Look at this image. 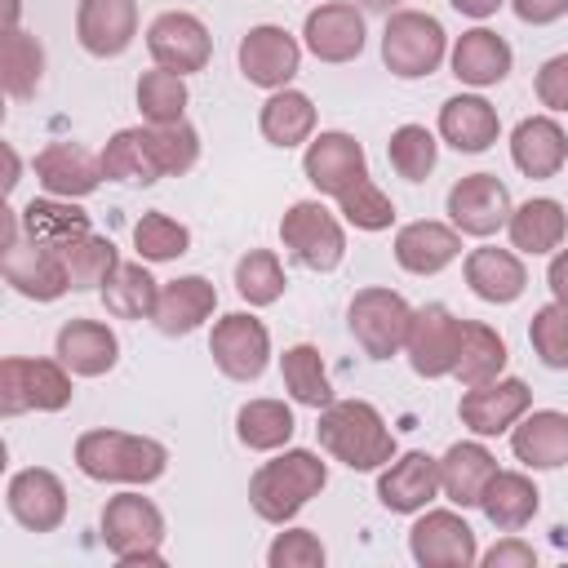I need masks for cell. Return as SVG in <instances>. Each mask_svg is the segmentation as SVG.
<instances>
[{"label": "cell", "instance_id": "obj_41", "mask_svg": "<svg viewBox=\"0 0 568 568\" xmlns=\"http://www.w3.org/2000/svg\"><path fill=\"white\" fill-rule=\"evenodd\" d=\"M280 373H284V386L297 404H306V408L333 404V386H328V373H324V359L315 346H306V342L288 346L280 355Z\"/></svg>", "mask_w": 568, "mask_h": 568}, {"label": "cell", "instance_id": "obj_49", "mask_svg": "<svg viewBox=\"0 0 568 568\" xmlns=\"http://www.w3.org/2000/svg\"><path fill=\"white\" fill-rule=\"evenodd\" d=\"M528 342L546 368H568V306L564 302L541 306L528 324Z\"/></svg>", "mask_w": 568, "mask_h": 568}, {"label": "cell", "instance_id": "obj_40", "mask_svg": "<svg viewBox=\"0 0 568 568\" xmlns=\"http://www.w3.org/2000/svg\"><path fill=\"white\" fill-rule=\"evenodd\" d=\"M40 75H44V49L36 36L27 31H4V49H0V80H4V93L9 98H31L40 89Z\"/></svg>", "mask_w": 568, "mask_h": 568}, {"label": "cell", "instance_id": "obj_52", "mask_svg": "<svg viewBox=\"0 0 568 568\" xmlns=\"http://www.w3.org/2000/svg\"><path fill=\"white\" fill-rule=\"evenodd\" d=\"M484 564H488V568H532L537 555H532V546H524L519 537H506V541H497V546L484 555Z\"/></svg>", "mask_w": 568, "mask_h": 568}, {"label": "cell", "instance_id": "obj_50", "mask_svg": "<svg viewBox=\"0 0 568 568\" xmlns=\"http://www.w3.org/2000/svg\"><path fill=\"white\" fill-rule=\"evenodd\" d=\"M266 564L271 568H324V546L311 528H288L271 541Z\"/></svg>", "mask_w": 568, "mask_h": 568}, {"label": "cell", "instance_id": "obj_3", "mask_svg": "<svg viewBox=\"0 0 568 568\" xmlns=\"http://www.w3.org/2000/svg\"><path fill=\"white\" fill-rule=\"evenodd\" d=\"M324 484H328V466L311 448H288L275 462L257 466V475L248 479V506L266 524H288Z\"/></svg>", "mask_w": 568, "mask_h": 568}, {"label": "cell", "instance_id": "obj_2", "mask_svg": "<svg viewBox=\"0 0 568 568\" xmlns=\"http://www.w3.org/2000/svg\"><path fill=\"white\" fill-rule=\"evenodd\" d=\"M75 466L98 484H151L169 466V448L146 435L84 430L75 439Z\"/></svg>", "mask_w": 568, "mask_h": 568}, {"label": "cell", "instance_id": "obj_15", "mask_svg": "<svg viewBox=\"0 0 568 568\" xmlns=\"http://www.w3.org/2000/svg\"><path fill=\"white\" fill-rule=\"evenodd\" d=\"M532 408V390L519 382V377H493L484 386H466L462 404H457V417L462 426H470L475 435H501L510 430L524 413Z\"/></svg>", "mask_w": 568, "mask_h": 568}, {"label": "cell", "instance_id": "obj_37", "mask_svg": "<svg viewBox=\"0 0 568 568\" xmlns=\"http://www.w3.org/2000/svg\"><path fill=\"white\" fill-rule=\"evenodd\" d=\"M22 217V231L40 244H53V248H67L75 244L80 235H89V213L75 209L71 200L53 195V200H31L27 209H18Z\"/></svg>", "mask_w": 568, "mask_h": 568}, {"label": "cell", "instance_id": "obj_11", "mask_svg": "<svg viewBox=\"0 0 568 568\" xmlns=\"http://www.w3.org/2000/svg\"><path fill=\"white\" fill-rule=\"evenodd\" d=\"M209 351H213V364L231 382H257L266 373V359H271V333L262 320L235 311V315H222L213 324Z\"/></svg>", "mask_w": 568, "mask_h": 568}, {"label": "cell", "instance_id": "obj_17", "mask_svg": "<svg viewBox=\"0 0 568 568\" xmlns=\"http://www.w3.org/2000/svg\"><path fill=\"white\" fill-rule=\"evenodd\" d=\"M302 173L306 182L320 191V195H342L351 191L359 178H368V164H364V146L351 138V133H320L311 138L306 155H302Z\"/></svg>", "mask_w": 568, "mask_h": 568}, {"label": "cell", "instance_id": "obj_18", "mask_svg": "<svg viewBox=\"0 0 568 568\" xmlns=\"http://www.w3.org/2000/svg\"><path fill=\"white\" fill-rule=\"evenodd\" d=\"M9 515L31 532H53L67 519V488L53 470L27 466L9 479Z\"/></svg>", "mask_w": 568, "mask_h": 568}, {"label": "cell", "instance_id": "obj_43", "mask_svg": "<svg viewBox=\"0 0 568 568\" xmlns=\"http://www.w3.org/2000/svg\"><path fill=\"white\" fill-rule=\"evenodd\" d=\"M62 257H67V275H71V288H102L106 280H111V271L120 266V257H115V244L106 240V235H80L75 244H67L62 248Z\"/></svg>", "mask_w": 568, "mask_h": 568}, {"label": "cell", "instance_id": "obj_46", "mask_svg": "<svg viewBox=\"0 0 568 568\" xmlns=\"http://www.w3.org/2000/svg\"><path fill=\"white\" fill-rule=\"evenodd\" d=\"M133 244L146 262H173L191 248V231L182 222H173L169 213H142L133 226Z\"/></svg>", "mask_w": 568, "mask_h": 568}, {"label": "cell", "instance_id": "obj_35", "mask_svg": "<svg viewBox=\"0 0 568 568\" xmlns=\"http://www.w3.org/2000/svg\"><path fill=\"white\" fill-rule=\"evenodd\" d=\"M257 124H262V138L271 142V146H302L311 133H315V106H311V98L306 93H297V89H275L266 102H262V115H257Z\"/></svg>", "mask_w": 568, "mask_h": 568}, {"label": "cell", "instance_id": "obj_39", "mask_svg": "<svg viewBox=\"0 0 568 568\" xmlns=\"http://www.w3.org/2000/svg\"><path fill=\"white\" fill-rule=\"evenodd\" d=\"M155 302H160V288L142 262H120L102 284V306L115 320H146L155 315Z\"/></svg>", "mask_w": 568, "mask_h": 568}, {"label": "cell", "instance_id": "obj_29", "mask_svg": "<svg viewBox=\"0 0 568 568\" xmlns=\"http://www.w3.org/2000/svg\"><path fill=\"white\" fill-rule=\"evenodd\" d=\"M497 133H501V120H497L493 102H484L475 93H457L439 106V138L453 151H466V155L488 151L497 142Z\"/></svg>", "mask_w": 568, "mask_h": 568}, {"label": "cell", "instance_id": "obj_36", "mask_svg": "<svg viewBox=\"0 0 568 568\" xmlns=\"http://www.w3.org/2000/svg\"><path fill=\"white\" fill-rule=\"evenodd\" d=\"M506 368V342L497 328L479 324V320H462V351H457V368L453 377L462 386H484L493 377H501Z\"/></svg>", "mask_w": 568, "mask_h": 568}, {"label": "cell", "instance_id": "obj_31", "mask_svg": "<svg viewBox=\"0 0 568 568\" xmlns=\"http://www.w3.org/2000/svg\"><path fill=\"white\" fill-rule=\"evenodd\" d=\"M466 284L475 297L506 306L528 288V271H524L519 253H510V248H475L466 257Z\"/></svg>", "mask_w": 568, "mask_h": 568}, {"label": "cell", "instance_id": "obj_34", "mask_svg": "<svg viewBox=\"0 0 568 568\" xmlns=\"http://www.w3.org/2000/svg\"><path fill=\"white\" fill-rule=\"evenodd\" d=\"M102 173L111 182H138L151 186L160 182V160H155V142H151V124L146 129H120L106 146H102Z\"/></svg>", "mask_w": 568, "mask_h": 568}, {"label": "cell", "instance_id": "obj_23", "mask_svg": "<svg viewBox=\"0 0 568 568\" xmlns=\"http://www.w3.org/2000/svg\"><path fill=\"white\" fill-rule=\"evenodd\" d=\"M510 448L532 470H559L568 462V413L555 408L524 413L519 426H510Z\"/></svg>", "mask_w": 568, "mask_h": 568}, {"label": "cell", "instance_id": "obj_27", "mask_svg": "<svg viewBox=\"0 0 568 568\" xmlns=\"http://www.w3.org/2000/svg\"><path fill=\"white\" fill-rule=\"evenodd\" d=\"M58 359L75 373V377H102L115 368L120 359V342L106 324L98 320H67L58 328Z\"/></svg>", "mask_w": 568, "mask_h": 568}, {"label": "cell", "instance_id": "obj_45", "mask_svg": "<svg viewBox=\"0 0 568 568\" xmlns=\"http://www.w3.org/2000/svg\"><path fill=\"white\" fill-rule=\"evenodd\" d=\"M386 155H390V169L408 182H426L430 169H435V155H439V142L426 124H399L386 142Z\"/></svg>", "mask_w": 568, "mask_h": 568}, {"label": "cell", "instance_id": "obj_28", "mask_svg": "<svg viewBox=\"0 0 568 568\" xmlns=\"http://www.w3.org/2000/svg\"><path fill=\"white\" fill-rule=\"evenodd\" d=\"M493 475H497V457L475 439H462L439 457V493L462 510L479 506V497H484Z\"/></svg>", "mask_w": 568, "mask_h": 568}, {"label": "cell", "instance_id": "obj_22", "mask_svg": "<svg viewBox=\"0 0 568 568\" xmlns=\"http://www.w3.org/2000/svg\"><path fill=\"white\" fill-rule=\"evenodd\" d=\"M75 36L93 58H120L138 36V4L133 0H80Z\"/></svg>", "mask_w": 568, "mask_h": 568}, {"label": "cell", "instance_id": "obj_51", "mask_svg": "<svg viewBox=\"0 0 568 568\" xmlns=\"http://www.w3.org/2000/svg\"><path fill=\"white\" fill-rule=\"evenodd\" d=\"M537 98L550 111H568V53H555L537 71Z\"/></svg>", "mask_w": 568, "mask_h": 568}, {"label": "cell", "instance_id": "obj_5", "mask_svg": "<svg viewBox=\"0 0 568 568\" xmlns=\"http://www.w3.org/2000/svg\"><path fill=\"white\" fill-rule=\"evenodd\" d=\"M102 541L120 564H164V515L142 493H120L102 506Z\"/></svg>", "mask_w": 568, "mask_h": 568}, {"label": "cell", "instance_id": "obj_54", "mask_svg": "<svg viewBox=\"0 0 568 568\" xmlns=\"http://www.w3.org/2000/svg\"><path fill=\"white\" fill-rule=\"evenodd\" d=\"M546 284H550V293H555V302H564V306H568V248H559V253L550 257V271H546Z\"/></svg>", "mask_w": 568, "mask_h": 568}, {"label": "cell", "instance_id": "obj_56", "mask_svg": "<svg viewBox=\"0 0 568 568\" xmlns=\"http://www.w3.org/2000/svg\"><path fill=\"white\" fill-rule=\"evenodd\" d=\"M355 4H359V9H368V13H390V4H395V0H355Z\"/></svg>", "mask_w": 568, "mask_h": 568}, {"label": "cell", "instance_id": "obj_13", "mask_svg": "<svg viewBox=\"0 0 568 568\" xmlns=\"http://www.w3.org/2000/svg\"><path fill=\"white\" fill-rule=\"evenodd\" d=\"M146 49H151L155 67H169L178 75H191V71H204V62L213 53V36H209V27L195 13L169 9V13H160L146 27Z\"/></svg>", "mask_w": 568, "mask_h": 568}, {"label": "cell", "instance_id": "obj_53", "mask_svg": "<svg viewBox=\"0 0 568 568\" xmlns=\"http://www.w3.org/2000/svg\"><path fill=\"white\" fill-rule=\"evenodd\" d=\"M510 4H515V13H519L524 22H532V27L559 22V18L568 13V0H510Z\"/></svg>", "mask_w": 568, "mask_h": 568}, {"label": "cell", "instance_id": "obj_10", "mask_svg": "<svg viewBox=\"0 0 568 568\" xmlns=\"http://www.w3.org/2000/svg\"><path fill=\"white\" fill-rule=\"evenodd\" d=\"M404 351H408V364L417 377H448L457 368V351H462V320L444 302L417 306L408 320Z\"/></svg>", "mask_w": 568, "mask_h": 568}, {"label": "cell", "instance_id": "obj_38", "mask_svg": "<svg viewBox=\"0 0 568 568\" xmlns=\"http://www.w3.org/2000/svg\"><path fill=\"white\" fill-rule=\"evenodd\" d=\"M297 422H293V408L284 399H248L240 413H235V435L244 448L253 453H271V448H284L293 439Z\"/></svg>", "mask_w": 568, "mask_h": 568}, {"label": "cell", "instance_id": "obj_7", "mask_svg": "<svg viewBox=\"0 0 568 568\" xmlns=\"http://www.w3.org/2000/svg\"><path fill=\"white\" fill-rule=\"evenodd\" d=\"M444 49H448V36H444L439 18H430L422 9H399V13L386 18L382 62H386L390 75L422 80V75H430L444 62Z\"/></svg>", "mask_w": 568, "mask_h": 568}, {"label": "cell", "instance_id": "obj_55", "mask_svg": "<svg viewBox=\"0 0 568 568\" xmlns=\"http://www.w3.org/2000/svg\"><path fill=\"white\" fill-rule=\"evenodd\" d=\"M457 13H466V18H493L497 9H501V0H448Z\"/></svg>", "mask_w": 568, "mask_h": 568}, {"label": "cell", "instance_id": "obj_20", "mask_svg": "<svg viewBox=\"0 0 568 568\" xmlns=\"http://www.w3.org/2000/svg\"><path fill=\"white\" fill-rule=\"evenodd\" d=\"M435 493H439V457H430V453L390 457V466L377 475V501L395 515L426 510V501Z\"/></svg>", "mask_w": 568, "mask_h": 568}, {"label": "cell", "instance_id": "obj_58", "mask_svg": "<svg viewBox=\"0 0 568 568\" xmlns=\"http://www.w3.org/2000/svg\"><path fill=\"white\" fill-rule=\"evenodd\" d=\"M4 186H9V191L18 186V155H13V151H9V178H4Z\"/></svg>", "mask_w": 568, "mask_h": 568}, {"label": "cell", "instance_id": "obj_24", "mask_svg": "<svg viewBox=\"0 0 568 568\" xmlns=\"http://www.w3.org/2000/svg\"><path fill=\"white\" fill-rule=\"evenodd\" d=\"M510 160L524 178H555L568 160V133L550 115H528L510 133Z\"/></svg>", "mask_w": 568, "mask_h": 568}, {"label": "cell", "instance_id": "obj_12", "mask_svg": "<svg viewBox=\"0 0 568 568\" xmlns=\"http://www.w3.org/2000/svg\"><path fill=\"white\" fill-rule=\"evenodd\" d=\"M408 550L422 568H470L479 559L475 528L457 510H426L408 528Z\"/></svg>", "mask_w": 568, "mask_h": 568}, {"label": "cell", "instance_id": "obj_44", "mask_svg": "<svg viewBox=\"0 0 568 568\" xmlns=\"http://www.w3.org/2000/svg\"><path fill=\"white\" fill-rule=\"evenodd\" d=\"M284 266L271 248H248L240 262H235V293L248 302V306H271L280 302L284 293Z\"/></svg>", "mask_w": 568, "mask_h": 568}, {"label": "cell", "instance_id": "obj_8", "mask_svg": "<svg viewBox=\"0 0 568 568\" xmlns=\"http://www.w3.org/2000/svg\"><path fill=\"white\" fill-rule=\"evenodd\" d=\"M408 320H413V306L395 288H359L346 311V324L368 359L399 355V346L408 337Z\"/></svg>", "mask_w": 568, "mask_h": 568}, {"label": "cell", "instance_id": "obj_26", "mask_svg": "<svg viewBox=\"0 0 568 568\" xmlns=\"http://www.w3.org/2000/svg\"><path fill=\"white\" fill-rule=\"evenodd\" d=\"M213 306H217V288L204 275H182V280L160 288V302H155L151 320L164 337H186L213 315Z\"/></svg>", "mask_w": 568, "mask_h": 568}, {"label": "cell", "instance_id": "obj_42", "mask_svg": "<svg viewBox=\"0 0 568 568\" xmlns=\"http://www.w3.org/2000/svg\"><path fill=\"white\" fill-rule=\"evenodd\" d=\"M186 98H191L186 93V80L178 71H169V67L142 71V80H138V111H142L146 124H173V120H182Z\"/></svg>", "mask_w": 568, "mask_h": 568}, {"label": "cell", "instance_id": "obj_47", "mask_svg": "<svg viewBox=\"0 0 568 568\" xmlns=\"http://www.w3.org/2000/svg\"><path fill=\"white\" fill-rule=\"evenodd\" d=\"M151 142H155V160H160V173L164 178H182L200 160V133L186 120L151 124Z\"/></svg>", "mask_w": 568, "mask_h": 568}, {"label": "cell", "instance_id": "obj_4", "mask_svg": "<svg viewBox=\"0 0 568 568\" xmlns=\"http://www.w3.org/2000/svg\"><path fill=\"white\" fill-rule=\"evenodd\" d=\"M22 217L9 209L4 213V253H0V275L9 288H18L22 297L31 302H58L67 288H71V275H67V257L62 248L53 244H40V240H22Z\"/></svg>", "mask_w": 568, "mask_h": 568}, {"label": "cell", "instance_id": "obj_30", "mask_svg": "<svg viewBox=\"0 0 568 568\" xmlns=\"http://www.w3.org/2000/svg\"><path fill=\"white\" fill-rule=\"evenodd\" d=\"M453 75L462 84H475V89L501 84L510 75V44L488 27L462 31L457 44H453Z\"/></svg>", "mask_w": 568, "mask_h": 568}, {"label": "cell", "instance_id": "obj_14", "mask_svg": "<svg viewBox=\"0 0 568 568\" xmlns=\"http://www.w3.org/2000/svg\"><path fill=\"white\" fill-rule=\"evenodd\" d=\"M510 213H515L510 209V191L493 173H470V178L453 182V191H448V217H453V226L462 235H479L484 240V235L501 231L510 222Z\"/></svg>", "mask_w": 568, "mask_h": 568}, {"label": "cell", "instance_id": "obj_25", "mask_svg": "<svg viewBox=\"0 0 568 568\" xmlns=\"http://www.w3.org/2000/svg\"><path fill=\"white\" fill-rule=\"evenodd\" d=\"M462 253V231L444 222H408L395 231V262L408 275H435Z\"/></svg>", "mask_w": 568, "mask_h": 568}, {"label": "cell", "instance_id": "obj_16", "mask_svg": "<svg viewBox=\"0 0 568 568\" xmlns=\"http://www.w3.org/2000/svg\"><path fill=\"white\" fill-rule=\"evenodd\" d=\"M297 67H302V49L284 27L262 22L240 40V71L257 89H288Z\"/></svg>", "mask_w": 568, "mask_h": 568}, {"label": "cell", "instance_id": "obj_57", "mask_svg": "<svg viewBox=\"0 0 568 568\" xmlns=\"http://www.w3.org/2000/svg\"><path fill=\"white\" fill-rule=\"evenodd\" d=\"M18 27V0H4V31Z\"/></svg>", "mask_w": 568, "mask_h": 568}, {"label": "cell", "instance_id": "obj_32", "mask_svg": "<svg viewBox=\"0 0 568 568\" xmlns=\"http://www.w3.org/2000/svg\"><path fill=\"white\" fill-rule=\"evenodd\" d=\"M537 506H541V493H537V484H532L528 475H519V470H497V475L488 479L484 497H479V510H484L488 524L501 528V532H519V528L537 515Z\"/></svg>", "mask_w": 568, "mask_h": 568}, {"label": "cell", "instance_id": "obj_21", "mask_svg": "<svg viewBox=\"0 0 568 568\" xmlns=\"http://www.w3.org/2000/svg\"><path fill=\"white\" fill-rule=\"evenodd\" d=\"M102 178H106V173H102V155H89V151L75 146V142H49V146L36 155V182H40L49 195L80 200V195H93Z\"/></svg>", "mask_w": 568, "mask_h": 568}, {"label": "cell", "instance_id": "obj_1", "mask_svg": "<svg viewBox=\"0 0 568 568\" xmlns=\"http://www.w3.org/2000/svg\"><path fill=\"white\" fill-rule=\"evenodd\" d=\"M324 453H333L351 470H377L395 457V435L386 430L382 413L368 399H333L320 408L315 426Z\"/></svg>", "mask_w": 568, "mask_h": 568}, {"label": "cell", "instance_id": "obj_9", "mask_svg": "<svg viewBox=\"0 0 568 568\" xmlns=\"http://www.w3.org/2000/svg\"><path fill=\"white\" fill-rule=\"evenodd\" d=\"M280 240L284 248L311 266V271H333L346 253V235H342V222L320 204V200H297L288 204V213L280 217Z\"/></svg>", "mask_w": 568, "mask_h": 568}, {"label": "cell", "instance_id": "obj_19", "mask_svg": "<svg viewBox=\"0 0 568 568\" xmlns=\"http://www.w3.org/2000/svg\"><path fill=\"white\" fill-rule=\"evenodd\" d=\"M306 49L320 58V62H351L364 53V13L346 0H333V4H320L306 13Z\"/></svg>", "mask_w": 568, "mask_h": 568}, {"label": "cell", "instance_id": "obj_48", "mask_svg": "<svg viewBox=\"0 0 568 568\" xmlns=\"http://www.w3.org/2000/svg\"><path fill=\"white\" fill-rule=\"evenodd\" d=\"M337 204H342V217H346L351 226H359V231H386V226L395 222L390 195H386L382 186H373L368 178H359L351 191H342Z\"/></svg>", "mask_w": 568, "mask_h": 568}, {"label": "cell", "instance_id": "obj_6", "mask_svg": "<svg viewBox=\"0 0 568 568\" xmlns=\"http://www.w3.org/2000/svg\"><path fill=\"white\" fill-rule=\"evenodd\" d=\"M75 395L71 386V368L62 359H22L9 355L0 364V413L18 417V413H58L67 408Z\"/></svg>", "mask_w": 568, "mask_h": 568}, {"label": "cell", "instance_id": "obj_33", "mask_svg": "<svg viewBox=\"0 0 568 568\" xmlns=\"http://www.w3.org/2000/svg\"><path fill=\"white\" fill-rule=\"evenodd\" d=\"M506 231H510V248H519V253L537 257V253H550V248H559V244H564L568 213H564V204H559V200H546V195H541V200L519 204V209L510 213Z\"/></svg>", "mask_w": 568, "mask_h": 568}]
</instances>
